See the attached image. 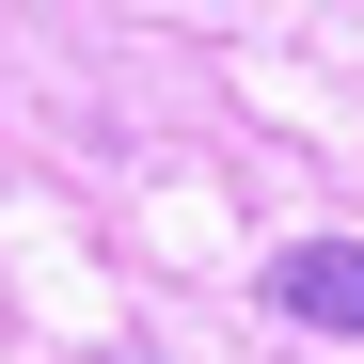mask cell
<instances>
[{"instance_id":"6da1fadb","label":"cell","mask_w":364,"mask_h":364,"mask_svg":"<svg viewBox=\"0 0 364 364\" xmlns=\"http://www.w3.org/2000/svg\"><path fill=\"white\" fill-rule=\"evenodd\" d=\"M269 301L301 333H364V237H285V254H269Z\"/></svg>"}]
</instances>
